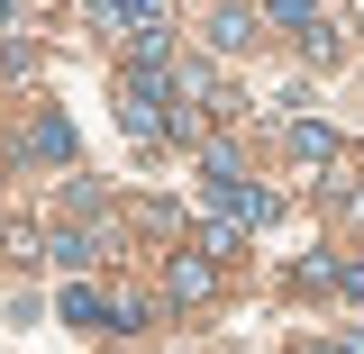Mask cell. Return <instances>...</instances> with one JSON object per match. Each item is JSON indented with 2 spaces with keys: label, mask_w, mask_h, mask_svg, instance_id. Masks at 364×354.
<instances>
[{
  "label": "cell",
  "mask_w": 364,
  "mask_h": 354,
  "mask_svg": "<svg viewBox=\"0 0 364 354\" xmlns=\"http://www.w3.org/2000/svg\"><path fill=\"white\" fill-rule=\"evenodd\" d=\"M282 145H291L301 164H337V136L318 128V118H291V136H282Z\"/></svg>",
  "instance_id": "8"
},
{
  "label": "cell",
  "mask_w": 364,
  "mask_h": 354,
  "mask_svg": "<svg viewBox=\"0 0 364 354\" xmlns=\"http://www.w3.org/2000/svg\"><path fill=\"white\" fill-rule=\"evenodd\" d=\"M255 37H264V9H237V0L210 9V55H246Z\"/></svg>",
  "instance_id": "1"
},
{
  "label": "cell",
  "mask_w": 364,
  "mask_h": 354,
  "mask_svg": "<svg viewBox=\"0 0 364 354\" xmlns=\"http://www.w3.org/2000/svg\"><path fill=\"white\" fill-rule=\"evenodd\" d=\"M18 155H28V164H73V128H64L55 109H37L28 136H18Z\"/></svg>",
  "instance_id": "2"
},
{
  "label": "cell",
  "mask_w": 364,
  "mask_h": 354,
  "mask_svg": "<svg viewBox=\"0 0 364 354\" xmlns=\"http://www.w3.org/2000/svg\"><path fill=\"white\" fill-rule=\"evenodd\" d=\"M91 18L128 37V28H164V0H91Z\"/></svg>",
  "instance_id": "4"
},
{
  "label": "cell",
  "mask_w": 364,
  "mask_h": 354,
  "mask_svg": "<svg viewBox=\"0 0 364 354\" xmlns=\"http://www.w3.org/2000/svg\"><path fill=\"white\" fill-rule=\"evenodd\" d=\"M264 28H282V37H301V45H310L328 18H318V0H264Z\"/></svg>",
  "instance_id": "5"
},
{
  "label": "cell",
  "mask_w": 364,
  "mask_h": 354,
  "mask_svg": "<svg viewBox=\"0 0 364 354\" xmlns=\"http://www.w3.org/2000/svg\"><path fill=\"white\" fill-rule=\"evenodd\" d=\"M0 18H18V0H0Z\"/></svg>",
  "instance_id": "12"
},
{
  "label": "cell",
  "mask_w": 364,
  "mask_h": 354,
  "mask_svg": "<svg viewBox=\"0 0 364 354\" xmlns=\"http://www.w3.org/2000/svg\"><path fill=\"white\" fill-rule=\"evenodd\" d=\"M210 282H219V264H210L200 245H191V255H173V272H164V291H173L182 309H191V300H210Z\"/></svg>",
  "instance_id": "3"
},
{
  "label": "cell",
  "mask_w": 364,
  "mask_h": 354,
  "mask_svg": "<svg viewBox=\"0 0 364 354\" xmlns=\"http://www.w3.org/2000/svg\"><path fill=\"white\" fill-rule=\"evenodd\" d=\"M337 345H346V354H364V327H346V336H337Z\"/></svg>",
  "instance_id": "9"
},
{
  "label": "cell",
  "mask_w": 364,
  "mask_h": 354,
  "mask_svg": "<svg viewBox=\"0 0 364 354\" xmlns=\"http://www.w3.org/2000/svg\"><path fill=\"white\" fill-rule=\"evenodd\" d=\"M46 255H55L64 272H91V264H100V236H91V227H55V245H46Z\"/></svg>",
  "instance_id": "7"
},
{
  "label": "cell",
  "mask_w": 364,
  "mask_h": 354,
  "mask_svg": "<svg viewBox=\"0 0 364 354\" xmlns=\"http://www.w3.org/2000/svg\"><path fill=\"white\" fill-rule=\"evenodd\" d=\"M301 354H346V345H301Z\"/></svg>",
  "instance_id": "11"
},
{
  "label": "cell",
  "mask_w": 364,
  "mask_h": 354,
  "mask_svg": "<svg viewBox=\"0 0 364 354\" xmlns=\"http://www.w3.org/2000/svg\"><path fill=\"white\" fill-rule=\"evenodd\" d=\"M64 327H119V300H100L91 282H73L64 291Z\"/></svg>",
  "instance_id": "6"
},
{
  "label": "cell",
  "mask_w": 364,
  "mask_h": 354,
  "mask_svg": "<svg viewBox=\"0 0 364 354\" xmlns=\"http://www.w3.org/2000/svg\"><path fill=\"white\" fill-rule=\"evenodd\" d=\"M346 219H355V227H364V191H346Z\"/></svg>",
  "instance_id": "10"
}]
</instances>
